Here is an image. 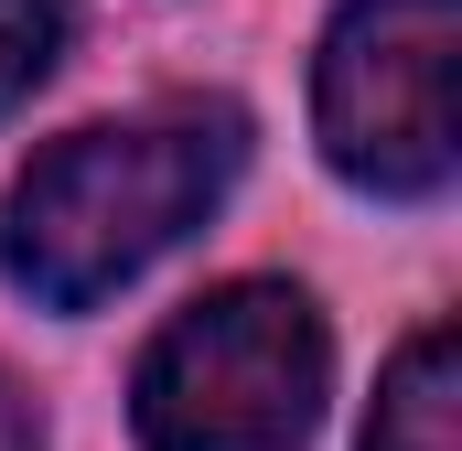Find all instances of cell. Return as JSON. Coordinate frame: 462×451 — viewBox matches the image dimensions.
<instances>
[{"label": "cell", "instance_id": "1", "mask_svg": "<svg viewBox=\"0 0 462 451\" xmlns=\"http://www.w3.org/2000/svg\"><path fill=\"white\" fill-rule=\"evenodd\" d=\"M236 161H247L236 108H151L118 129L54 140L0 205L11 290H32L43 312H97L108 290H129L151 258H172L226 205Z\"/></svg>", "mask_w": 462, "mask_h": 451}, {"label": "cell", "instance_id": "2", "mask_svg": "<svg viewBox=\"0 0 462 451\" xmlns=\"http://www.w3.org/2000/svg\"><path fill=\"white\" fill-rule=\"evenodd\" d=\"M323 387H334V344L312 290L226 280L151 334L129 376V430L140 451H301Z\"/></svg>", "mask_w": 462, "mask_h": 451}, {"label": "cell", "instance_id": "3", "mask_svg": "<svg viewBox=\"0 0 462 451\" xmlns=\"http://www.w3.org/2000/svg\"><path fill=\"white\" fill-rule=\"evenodd\" d=\"M312 129L365 194H441L462 161V0H345L312 65Z\"/></svg>", "mask_w": 462, "mask_h": 451}, {"label": "cell", "instance_id": "4", "mask_svg": "<svg viewBox=\"0 0 462 451\" xmlns=\"http://www.w3.org/2000/svg\"><path fill=\"white\" fill-rule=\"evenodd\" d=\"M365 451H462V334L452 323H420L398 344L376 419H365Z\"/></svg>", "mask_w": 462, "mask_h": 451}, {"label": "cell", "instance_id": "5", "mask_svg": "<svg viewBox=\"0 0 462 451\" xmlns=\"http://www.w3.org/2000/svg\"><path fill=\"white\" fill-rule=\"evenodd\" d=\"M76 32V0H0V108H22Z\"/></svg>", "mask_w": 462, "mask_h": 451}, {"label": "cell", "instance_id": "6", "mask_svg": "<svg viewBox=\"0 0 462 451\" xmlns=\"http://www.w3.org/2000/svg\"><path fill=\"white\" fill-rule=\"evenodd\" d=\"M0 451H43V409H32L11 376H0Z\"/></svg>", "mask_w": 462, "mask_h": 451}]
</instances>
